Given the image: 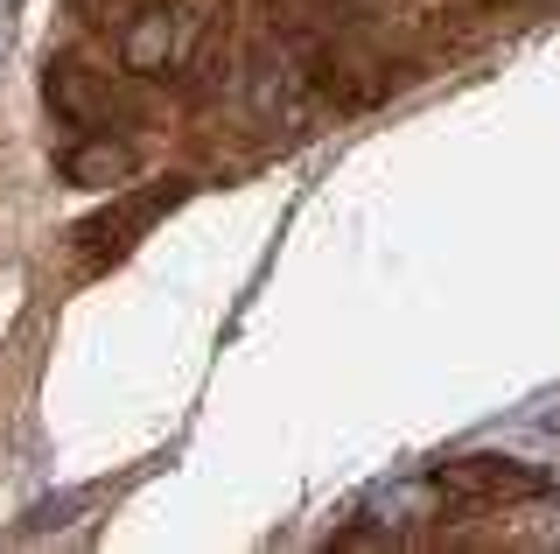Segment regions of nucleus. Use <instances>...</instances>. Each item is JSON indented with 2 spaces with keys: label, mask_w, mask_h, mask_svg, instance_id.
I'll return each instance as SVG.
<instances>
[{
  "label": "nucleus",
  "mask_w": 560,
  "mask_h": 554,
  "mask_svg": "<svg viewBox=\"0 0 560 554\" xmlns=\"http://www.w3.org/2000/svg\"><path fill=\"white\" fill-rule=\"evenodd\" d=\"M448 498H469V506H518V498H539L547 477L539 471H518V463H498V457H463V463H442L434 471Z\"/></svg>",
  "instance_id": "obj_1"
},
{
  "label": "nucleus",
  "mask_w": 560,
  "mask_h": 554,
  "mask_svg": "<svg viewBox=\"0 0 560 554\" xmlns=\"http://www.w3.org/2000/svg\"><path fill=\"white\" fill-rule=\"evenodd\" d=\"M70 176H78V183H113V176H127V148H113V141L84 148L78 162H70Z\"/></svg>",
  "instance_id": "obj_2"
}]
</instances>
